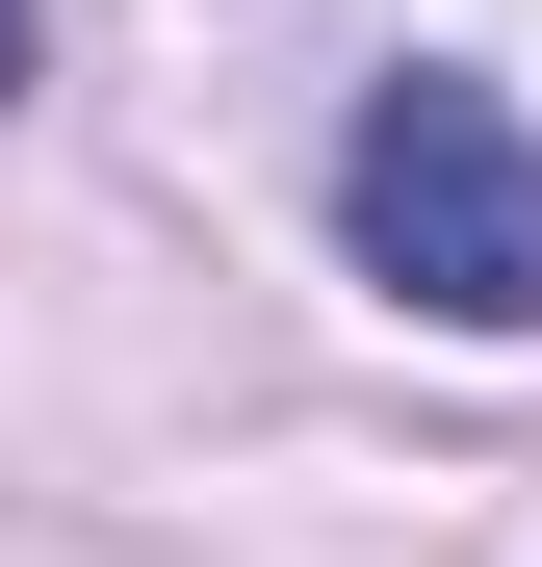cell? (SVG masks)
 Listing matches in <instances>:
<instances>
[{"mask_svg": "<svg viewBox=\"0 0 542 567\" xmlns=\"http://www.w3.org/2000/svg\"><path fill=\"white\" fill-rule=\"evenodd\" d=\"M336 233H361V284L388 310H439V336H542V130L491 104V78H388V104L336 130Z\"/></svg>", "mask_w": 542, "mask_h": 567, "instance_id": "obj_1", "label": "cell"}, {"mask_svg": "<svg viewBox=\"0 0 542 567\" xmlns=\"http://www.w3.org/2000/svg\"><path fill=\"white\" fill-rule=\"evenodd\" d=\"M0 104H27V0H0Z\"/></svg>", "mask_w": 542, "mask_h": 567, "instance_id": "obj_2", "label": "cell"}]
</instances>
